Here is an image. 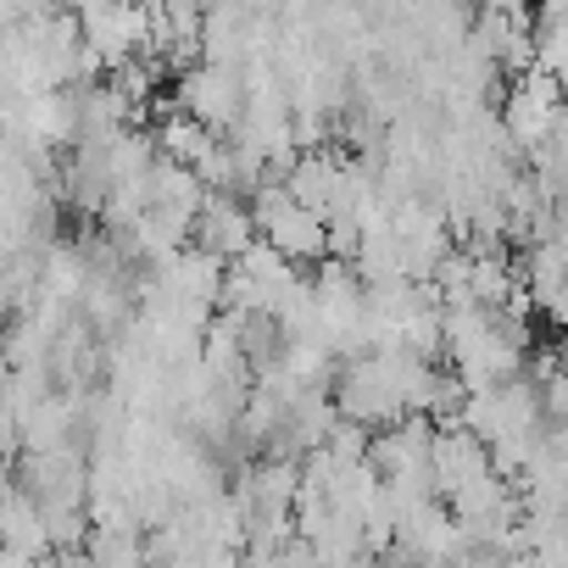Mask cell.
I'll use <instances>...</instances> for the list:
<instances>
[{
    "label": "cell",
    "instance_id": "cell-15",
    "mask_svg": "<svg viewBox=\"0 0 568 568\" xmlns=\"http://www.w3.org/2000/svg\"><path fill=\"white\" fill-rule=\"evenodd\" d=\"M45 568H95V557H90V551H57Z\"/></svg>",
    "mask_w": 568,
    "mask_h": 568
},
{
    "label": "cell",
    "instance_id": "cell-2",
    "mask_svg": "<svg viewBox=\"0 0 568 568\" xmlns=\"http://www.w3.org/2000/svg\"><path fill=\"white\" fill-rule=\"evenodd\" d=\"M307 291V273L273 251L267 240H256L240 262H229V291H223V313H284Z\"/></svg>",
    "mask_w": 568,
    "mask_h": 568
},
{
    "label": "cell",
    "instance_id": "cell-3",
    "mask_svg": "<svg viewBox=\"0 0 568 568\" xmlns=\"http://www.w3.org/2000/svg\"><path fill=\"white\" fill-rule=\"evenodd\" d=\"M251 212H256V229L273 251H284L291 262H329V217L302 206L284 184H262L251 195Z\"/></svg>",
    "mask_w": 568,
    "mask_h": 568
},
{
    "label": "cell",
    "instance_id": "cell-1",
    "mask_svg": "<svg viewBox=\"0 0 568 568\" xmlns=\"http://www.w3.org/2000/svg\"><path fill=\"white\" fill-rule=\"evenodd\" d=\"M435 379V363L429 357H413V352H368L357 363H341V379H335V407L341 418L363 424V429H396L407 424L413 413H424V390Z\"/></svg>",
    "mask_w": 568,
    "mask_h": 568
},
{
    "label": "cell",
    "instance_id": "cell-7",
    "mask_svg": "<svg viewBox=\"0 0 568 568\" xmlns=\"http://www.w3.org/2000/svg\"><path fill=\"white\" fill-rule=\"evenodd\" d=\"M479 57H490L507 79H524L535 73V12L524 7H485L474 18V40H468Z\"/></svg>",
    "mask_w": 568,
    "mask_h": 568
},
{
    "label": "cell",
    "instance_id": "cell-16",
    "mask_svg": "<svg viewBox=\"0 0 568 568\" xmlns=\"http://www.w3.org/2000/svg\"><path fill=\"white\" fill-rule=\"evenodd\" d=\"M557 357H562V368H568V341H557Z\"/></svg>",
    "mask_w": 568,
    "mask_h": 568
},
{
    "label": "cell",
    "instance_id": "cell-10",
    "mask_svg": "<svg viewBox=\"0 0 568 568\" xmlns=\"http://www.w3.org/2000/svg\"><path fill=\"white\" fill-rule=\"evenodd\" d=\"M346 151H335V145H318V151H302L296 156V168L284 173V190H291L302 206H313V212H335V195H341V179H346Z\"/></svg>",
    "mask_w": 568,
    "mask_h": 568
},
{
    "label": "cell",
    "instance_id": "cell-14",
    "mask_svg": "<svg viewBox=\"0 0 568 568\" xmlns=\"http://www.w3.org/2000/svg\"><path fill=\"white\" fill-rule=\"evenodd\" d=\"M379 568H446V562H424V557H413V551H402V546H396V551H385V557H379Z\"/></svg>",
    "mask_w": 568,
    "mask_h": 568
},
{
    "label": "cell",
    "instance_id": "cell-13",
    "mask_svg": "<svg viewBox=\"0 0 568 568\" xmlns=\"http://www.w3.org/2000/svg\"><path fill=\"white\" fill-rule=\"evenodd\" d=\"M452 568H507V562H501L496 551H485V546H468V551H463Z\"/></svg>",
    "mask_w": 568,
    "mask_h": 568
},
{
    "label": "cell",
    "instance_id": "cell-11",
    "mask_svg": "<svg viewBox=\"0 0 568 568\" xmlns=\"http://www.w3.org/2000/svg\"><path fill=\"white\" fill-rule=\"evenodd\" d=\"M0 535H7V551H23L34 562H51V535H45V513L29 490H7V513H0Z\"/></svg>",
    "mask_w": 568,
    "mask_h": 568
},
{
    "label": "cell",
    "instance_id": "cell-9",
    "mask_svg": "<svg viewBox=\"0 0 568 568\" xmlns=\"http://www.w3.org/2000/svg\"><path fill=\"white\" fill-rule=\"evenodd\" d=\"M490 474H496V457H490L485 440H474L463 424L440 429V440H435V496H440L446 507H452L463 490L485 485Z\"/></svg>",
    "mask_w": 568,
    "mask_h": 568
},
{
    "label": "cell",
    "instance_id": "cell-8",
    "mask_svg": "<svg viewBox=\"0 0 568 568\" xmlns=\"http://www.w3.org/2000/svg\"><path fill=\"white\" fill-rule=\"evenodd\" d=\"M256 240H262V229H256L251 201H245V195H223V190H212V201H206L201 217H195V245L212 251L217 262H240Z\"/></svg>",
    "mask_w": 568,
    "mask_h": 568
},
{
    "label": "cell",
    "instance_id": "cell-5",
    "mask_svg": "<svg viewBox=\"0 0 568 568\" xmlns=\"http://www.w3.org/2000/svg\"><path fill=\"white\" fill-rule=\"evenodd\" d=\"M179 106L206 123L212 134H234L245 123V106H251V90H245V73L240 68H217V62H195L190 73H179Z\"/></svg>",
    "mask_w": 568,
    "mask_h": 568
},
{
    "label": "cell",
    "instance_id": "cell-4",
    "mask_svg": "<svg viewBox=\"0 0 568 568\" xmlns=\"http://www.w3.org/2000/svg\"><path fill=\"white\" fill-rule=\"evenodd\" d=\"M562 101H568V84L562 79H551V73H524V79H513L507 84V95H501V129H507V140L524 151V162L535 156V151H546L551 145V134H557V118H562Z\"/></svg>",
    "mask_w": 568,
    "mask_h": 568
},
{
    "label": "cell",
    "instance_id": "cell-6",
    "mask_svg": "<svg viewBox=\"0 0 568 568\" xmlns=\"http://www.w3.org/2000/svg\"><path fill=\"white\" fill-rule=\"evenodd\" d=\"M79 29L106 73H118L151 51V7H106V0H90V7H79Z\"/></svg>",
    "mask_w": 568,
    "mask_h": 568
},
{
    "label": "cell",
    "instance_id": "cell-12",
    "mask_svg": "<svg viewBox=\"0 0 568 568\" xmlns=\"http://www.w3.org/2000/svg\"><path fill=\"white\" fill-rule=\"evenodd\" d=\"M84 551L95 557V568H151V529H140V524L90 529Z\"/></svg>",
    "mask_w": 568,
    "mask_h": 568
}]
</instances>
